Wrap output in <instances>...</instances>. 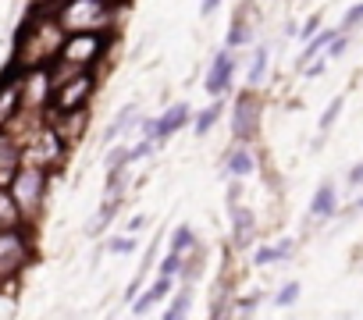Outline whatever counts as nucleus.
<instances>
[{
    "label": "nucleus",
    "instance_id": "obj_1",
    "mask_svg": "<svg viewBox=\"0 0 363 320\" xmlns=\"http://www.w3.org/2000/svg\"><path fill=\"white\" fill-rule=\"evenodd\" d=\"M61 22L47 18V11H33V22L22 33V47H18V61L26 68H43L57 57L61 50Z\"/></svg>",
    "mask_w": 363,
    "mask_h": 320
},
{
    "label": "nucleus",
    "instance_id": "obj_2",
    "mask_svg": "<svg viewBox=\"0 0 363 320\" xmlns=\"http://www.w3.org/2000/svg\"><path fill=\"white\" fill-rule=\"evenodd\" d=\"M11 200L18 203L22 217H36L43 200H47V168H36V164H22L8 185Z\"/></svg>",
    "mask_w": 363,
    "mask_h": 320
},
{
    "label": "nucleus",
    "instance_id": "obj_3",
    "mask_svg": "<svg viewBox=\"0 0 363 320\" xmlns=\"http://www.w3.org/2000/svg\"><path fill=\"white\" fill-rule=\"evenodd\" d=\"M57 22L68 33H93L107 25V0H68Z\"/></svg>",
    "mask_w": 363,
    "mask_h": 320
},
{
    "label": "nucleus",
    "instance_id": "obj_4",
    "mask_svg": "<svg viewBox=\"0 0 363 320\" xmlns=\"http://www.w3.org/2000/svg\"><path fill=\"white\" fill-rule=\"evenodd\" d=\"M26 263H29V239L18 228H4L0 232V281L15 278Z\"/></svg>",
    "mask_w": 363,
    "mask_h": 320
},
{
    "label": "nucleus",
    "instance_id": "obj_5",
    "mask_svg": "<svg viewBox=\"0 0 363 320\" xmlns=\"http://www.w3.org/2000/svg\"><path fill=\"white\" fill-rule=\"evenodd\" d=\"M89 93H93V75L79 72V75H68V79L54 82L50 100H54V110L61 114V110H79L89 100Z\"/></svg>",
    "mask_w": 363,
    "mask_h": 320
},
{
    "label": "nucleus",
    "instance_id": "obj_6",
    "mask_svg": "<svg viewBox=\"0 0 363 320\" xmlns=\"http://www.w3.org/2000/svg\"><path fill=\"white\" fill-rule=\"evenodd\" d=\"M100 50H104L100 36H93V33H72V36L61 43L57 57H61V64L82 68V64H93V61L100 57Z\"/></svg>",
    "mask_w": 363,
    "mask_h": 320
},
{
    "label": "nucleus",
    "instance_id": "obj_7",
    "mask_svg": "<svg viewBox=\"0 0 363 320\" xmlns=\"http://www.w3.org/2000/svg\"><path fill=\"white\" fill-rule=\"evenodd\" d=\"M50 93H54V79H50L47 68H33L22 79V107L40 110L43 103H50Z\"/></svg>",
    "mask_w": 363,
    "mask_h": 320
},
{
    "label": "nucleus",
    "instance_id": "obj_8",
    "mask_svg": "<svg viewBox=\"0 0 363 320\" xmlns=\"http://www.w3.org/2000/svg\"><path fill=\"white\" fill-rule=\"evenodd\" d=\"M26 156H29V164H36V168H50L54 160L61 156V135L54 128H40L36 132V142L22 153V160Z\"/></svg>",
    "mask_w": 363,
    "mask_h": 320
},
{
    "label": "nucleus",
    "instance_id": "obj_9",
    "mask_svg": "<svg viewBox=\"0 0 363 320\" xmlns=\"http://www.w3.org/2000/svg\"><path fill=\"white\" fill-rule=\"evenodd\" d=\"M18 110H22V82L8 72L4 79H0V128H4Z\"/></svg>",
    "mask_w": 363,
    "mask_h": 320
},
{
    "label": "nucleus",
    "instance_id": "obj_10",
    "mask_svg": "<svg viewBox=\"0 0 363 320\" xmlns=\"http://www.w3.org/2000/svg\"><path fill=\"white\" fill-rule=\"evenodd\" d=\"M18 168H22V149L15 146L11 135L0 132V189H8V185H11V178H15Z\"/></svg>",
    "mask_w": 363,
    "mask_h": 320
},
{
    "label": "nucleus",
    "instance_id": "obj_11",
    "mask_svg": "<svg viewBox=\"0 0 363 320\" xmlns=\"http://www.w3.org/2000/svg\"><path fill=\"white\" fill-rule=\"evenodd\" d=\"M257 121H260V103L250 93H242L239 103H235V135L239 139H250L257 132Z\"/></svg>",
    "mask_w": 363,
    "mask_h": 320
},
{
    "label": "nucleus",
    "instance_id": "obj_12",
    "mask_svg": "<svg viewBox=\"0 0 363 320\" xmlns=\"http://www.w3.org/2000/svg\"><path fill=\"white\" fill-rule=\"evenodd\" d=\"M186 118H189V110H186V103H174L160 121H153L150 125V139H164V135H171V132H178L182 125H186Z\"/></svg>",
    "mask_w": 363,
    "mask_h": 320
},
{
    "label": "nucleus",
    "instance_id": "obj_13",
    "mask_svg": "<svg viewBox=\"0 0 363 320\" xmlns=\"http://www.w3.org/2000/svg\"><path fill=\"white\" fill-rule=\"evenodd\" d=\"M232 68H235V61H232L228 54H218V61H214V68H211V79H207V89H211L214 96H218L221 89H228Z\"/></svg>",
    "mask_w": 363,
    "mask_h": 320
},
{
    "label": "nucleus",
    "instance_id": "obj_14",
    "mask_svg": "<svg viewBox=\"0 0 363 320\" xmlns=\"http://www.w3.org/2000/svg\"><path fill=\"white\" fill-rule=\"evenodd\" d=\"M22 221H26V217H22L18 203L11 200V193L0 189V232H4V228H18Z\"/></svg>",
    "mask_w": 363,
    "mask_h": 320
},
{
    "label": "nucleus",
    "instance_id": "obj_15",
    "mask_svg": "<svg viewBox=\"0 0 363 320\" xmlns=\"http://www.w3.org/2000/svg\"><path fill=\"white\" fill-rule=\"evenodd\" d=\"M331 210H335V189L324 182L320 193H317V200H313V207H310V214L313 217H331Z\"/></svg>",
    "mask_w": 363,
    "mask_h": 320
},
{
    "label": "nucleus",
    "instance_id": "obj_16",
    "mask_svg": "<svg viewBox=\"0 0 363 320\" xmlns=\"http://www.w3.org/2000/svg\"><path fill=\"white\" fill-rule=\"evenodd\" d=\"M167 285H171V274H160V281H157V285H153V288H150V292H146L139 302H135V313H146V309H150V306H153V302H157L164 292H167Z\"/></svg>",
    "mask_w": 363,
    "mask_h": 320
},
{
    "label": "nucleus",
    "instance_id": "obj_17",
    "mask_svg": "<svg viewBox=\"0 0 363 320\" xmlns=\"http://www.w3.org/2000/svg\"><path fill=\"white\" fill-rule=\"evenodd\" d=\"M250 235H253V214L250 210H235V242L246 246Z\"/></svg>",
    "mask_w": 363,
    "mask_h": 320
},
{
    "label": "nucleus",
    "instance_id": "obj_18",
    "mask_svg": "<svg viewBox=\"0 0 363 320\" xmlns=\"http://www.w3.org/2000/svg\"><path fill=\"white\" fill-rule=\"evenodd\" d=\"M132 114H135V103H128V107H125V110H121V114H118V118H114V121L107 125V142L121 135V128H125V125L132 121Z\"/></svg>",
    "mask_w": 363,
    "mask_h": 320
},
{
    "label": "nucleus",
    "instance_id": "obj_19",
    "mask_svg": "<svg viewBox=\"0 0 363 320\" xmlns=\"http://www.w3.org/2000/svg\"><path fill=\"white\" fill-rule=\"evenodd\" d=\"M228 168H232L235 175H246V171H253V156H250L246 149H239V153L228 160Z\"/></svg>",
    "mask_w": 363,
    "mask_h": 320
},
{
    "label": "nucleus",
    "instance_id": "obj_20",
    "mask_svg": "<svg viewBox=\"0 0 363 320\" xmlns=\"http://www.w3.org/2000/svg\"><path fill=\"white\" fill-rule=\"evenodd\" d=\"M218 114H221V107H211V110H203L200 118H196V135H203L214 121H218Z\"/></svg>",
    "mask_w": 363,
    "mask_h": 320
},
{
    "label": "nucleus",
    "instance_id": "obj_21",
    "mask_svg": "<svg viewBox=\"0 0 363 320\" xmlns=\"http://www.w3.org/2000/svg\"><path fill=\"white\" fill-rule=\"evenodd\" d=\"M264 64H267V50L260 47V50H257V61H253V68H250V82H260V79H264Z\"/></svg>",
    "mask_w": 363,
    "mask_h": 320
},
{
    "label": "nucleus",
    "instance_id": "obj_22",
    "mask_svg": "<svg viewBox=\"0 0 363 320\" xmlns=\"http://www.w3.org/2000/svg\"><path fill=\"white\" fill-rule=\"evenodd\" d=\"M331 40H335V33H324V36H317V40H313V43L306 47V54H303V61H310L313 54H320V47H328Z\"/></svg>",
    "mask_w": 363,
    "mask_h": 320
},
{
    "label": "nucleus",
    "instance_id": "obj_23",
    "mask_svg": "<svg viewBox=\"0 0 363 320\" xmlns=\"http://www.w3.org/2000/svg\"><path fill=\"white\" fill-rule=\"evenodd\" d=\"M189 228H178V235H174V246H171V253H186L189 249Z\"/></svg>",
    "mask_w": 363,
    "mask_h": 320
},
{
    "label": "nucleus",
    "instance_id": "obj_24",
    "mask_svg": "<svg viewBox=\"0 0 363 320\" xmlns=\"http://www.w3.org/2000/svg\"><path fill=\"white\" fill-rule=\"evenodd\" d=\"M186 309H189V292H182V295L174 299V306L167 309V316L174 320V316H182V313H186Z\"/></svg>",
    "mask_w": 363,
    "mask_h": 320
},
{
    "label": "nucleus",
    "instance_id": "obj_25",
    "mask_svg": "<svg viewBox=\"0 0 363 320\" xmlns=\"http://www.w3.org/2000/svg\"><path fill=\"white\" fill-rule=\"evenodd\" d=\"M296 295H299V285H285V288L278 292V302H281V306H292Z\"/></svg>",
    "mask_w": 363,
    "mask_h": 320
},
{
    "label": "nucleus",
    "instance_id": "obj_26",
    "mask_svg": "<svg viewBox=\"0 0 363 320\" xmlns=\"http://www.w3.org/2000/svg\"><path fill=\"white\" fill-rule=\"evenodd\" d=\"M338 110H342V100H335V103H331V107H328V114H324V118H320V128H331V121H335V118H338Z\"/></svg>",
    "mask_w": 363,
    "mask_h": 320
},
{
    "label": "nucleus",
    "instance_id": "obj_27",
    "mask_svg": "<svg viewBox=\"0 0 363 320\" xmlns=\"http://www.w3.org/2000/svg\"><path fill=\"white\" fill-rule=\"evenodd\" d=\"M111 249H114V253H132V249H135V242H132V239H114V242H111Z\"/></svg>",
    "mask_w": 363,
    "mask_h": 320
},
{
    "label": "nucleus",
    "instance_id": "obj_28",
    "mask_svg": "<svg viewBox=\"0 0 363 320\" xmlns=\"http://www.w3.org/2000/svg\"><path fill=\"white\" fill-rule=\"evenodd\" d=\"M271 260H281L278 249H260V253H257V263H271Z\"/></svg>",
    "mask_w": 363,
    "mask_h": 320
},
{
    "label": "nucleus",
    "instance_id": "obj_29",
    "mask_svg": "<svg viewBox=\"0 0 363 320\" xmlns=\"http://www.w3.org/2000/svg\"><path fill=\"white\" fill-rule=\"evenodd\" d=\"M356 22H363V4H356V8L345 15V25H356Z\"/></svg>",
    "mask_w": 363,
    "mask_h": 320
},
{
    "label": "nucleus",
    "instance_id": "obj_30",
    "mask_svg": "<svg viewBox=\"0 0 363 320\" xmlns=\"http://www.w3.org/2000/svg\"><path fill=\"white\" fill-rule=\"evenodd\" d=\"M242 40H246V29H242V25H235V29H232V36H228V43H232V47H239Z\"/></svg>",
    "mask_w": 363,
    "mask_h": 320
},
{
    "label": "nucleus",
    "instance_id": "obj_31",
    "mask_svg": "<svg viewBox=\"0 0 363 320\" xmlns=\"http://www.w3.org/2000/svg\"><path fill=\"white\" fill-rule=\"evenodd\" d=\"M317 25H320V22H317V18H310V22H306V29H303V36H310V33H317Z\"/></svg>",
    "mask_w": 363,
    "mask_h": 320
},
{
    "label": "nucleus",
    "instance_id": "obj_32",
    "mask_svg": "<svg viewBox=\"0 0 363 320\" xmlns=\"http://www.w3.org/2000/svg\"><path fill=\"white\" fill-rule=\"evenodd\" d=\"M349 182H352V185H356V182H363V164H359V168H356V171L349 175Z\"/></svg>",
    "mask_w": 363,
    "mask_h": 320
},
{
    "label": "nucleus",
    "instance_id": "obj_33",
    "mask_svg": "<svg viewBox=\"0 0 363 320\" xmlns=\"http://www.w3.org/2000/svg\"><path fill=\"white\" fill-rule=\"evenodd\" d=\"M214 4H218V0H203V15H211V11H214Z\"/></svg>",
    "mask_w": 363,
    "mask_h": 320
},
{
    "label": "nucleus",
    "instance_id": "obj_34",
    "mask_svg": "<svg viewBox=\"0 0 363 320\" xmlns=\"http://www.w3.org/2000/svg\"><path fill=\"white\" fill-rule=\"evenodd\" d=\"M107 4H125V0H107Z\"/></svg>",
    "mask_w": 363,
    "mask_h": 320
}]
</instances>
